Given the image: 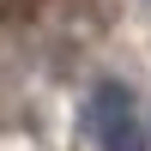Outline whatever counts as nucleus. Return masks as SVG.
Wrapping results in <instances>:
<instances>
[{
	"mask_svg": "<svg viewBox=\"0 0 151 151\" xmlns=\"http://www.w3.org/2000/svg\"><path fill=\"white\" fill-rule=\"evenodd\" d=\"M91 127L103 151H145V133L133 121V97L127 85H97L91 91Z\"/></svg>",
	"mask_w": 151,
	"mask_h": 151,
	"instance_id": "1",
	"label": "nucleus"
}]
</instances>
